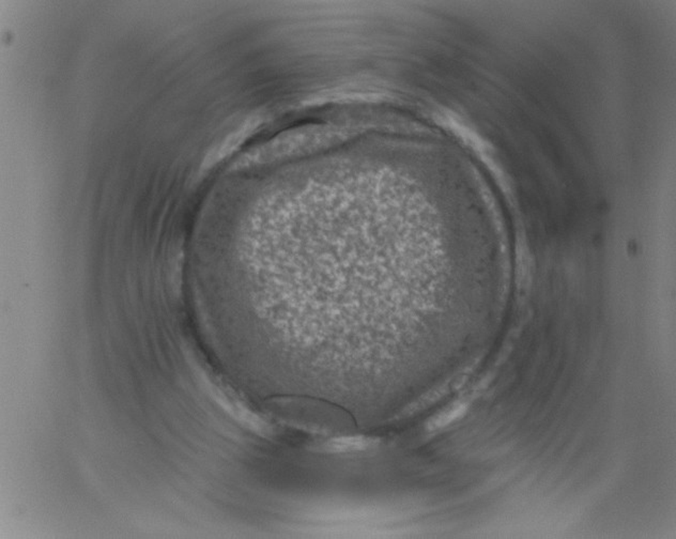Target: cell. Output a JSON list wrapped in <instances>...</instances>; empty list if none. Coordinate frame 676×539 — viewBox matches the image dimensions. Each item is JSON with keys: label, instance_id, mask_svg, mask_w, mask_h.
Listing matches in <instances>:
<instances>
[{"label": "cell", "instance_id": "6da1fadb", "mask_svg": "<svg viewBox=\"0 0 676 539\" xmlns=\"http://www.w3.org/2000/svg\"><path fill=\"white\" fill-rule=\"evenodd\" d=\"M260 123V117L258 116H254V117L249 118V119L245 120L244 123H242L241 127H237L235 132L231 133V135H228L226 137L225 140L222 142L220 146L218 147L215 151L212 152L208 158L206 160V163L210 164L214 163V162L220 161L222 158L227 156V154H231L233 149L237 148L241 142L246 138L249 135L252 134L254 132L255 129H256Z\"/></svg>", "mask_w": 676, "mask_h": 539}, {"label": "cell", "instance_id": "7a4b0ae2", "mask_svg": "<svg viewBox=\"0 0 676 539\" xmlns=\"http://www.w3.org/2000/svg\"><path fill=\"white\" fill-rule=\"evenodd\" d=\"M467 411H468V405L465 403H457V405H452V407L442 411L439 414L432 417L430 422L427 423V428L430 432H434V430H439V429L449 426V425L455 423L456 421L461 419Z\"/></svg>", "mask_w": 676, "mask_h": 539}, {"label": "cell", "instance_id": "3957f363", "mask_svg": "<svg viewBox=\"0 0 676 539\" xmlns=\"http://www.w3.org/2000/svg\"><path fill=\"white\" fill-rule=\"evenodd\" d=\"M365 440L362 438H349V440H341V441L334 442V448L336 450H357L365 446Z\"/></svg>", "mask_w": 676, "mask_h": 539}]
</instances>
